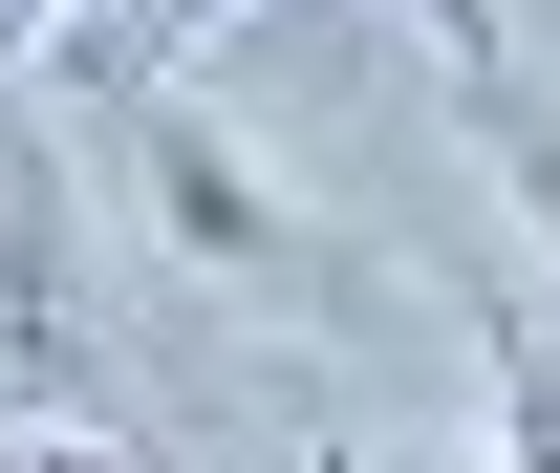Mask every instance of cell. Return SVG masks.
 I'll list each match as a JSON object with an SVG mask.
<instances>
[{
    "instance_id": "obj_2",
    "label": "cell",
    "mask_w": 560,
    "mask_h": 473,
    "mask_svg": "<svg viewBox=\"0 0 560 473\" xmlns=\"http://www.w3.org/2000/svg\"><path fill=\"white\" fill-rule=\"evenodd\" d=\"M195 22H237V0H86V22H66V86H86V108H130V86L195 66Z\"/></svg>"
},
{
    "instance_id": "obj_1",
    "label": "cell",
    "mask_w": 560,
    "mask_h": 473,
    "mask_svg": "<svg viewBox=\"0 0 560 473\" xmlns=\"http://www.w3.org/2000/svg\"><path fill=\"white\" fill-rule=\"evenodd\" d=\"M108 173H130V215H151V259H195V280H237V301H324V215H302V173L280 151H237V108H195V86H130L108 108Z\"/></svg>"
},
{
    "instance_id": "obj_5",
    "label": "cell",
    "mask_w": 560,
    "mask_h": 473,
    "mask_svg": "<svg viewBox=\"0 0 560 473\" xmlns=\"http://www.w3.org/2000/svg\"><path fill=\"white\" fill-rule=\"evenodd\" d=\"M22 473H151V452H130V430H86V409H44V452H22Z\"/></svg>"
},
{
    "instance_id": "obj_3",
    "label": "cell",
    "mask_w": 560,
    "mask_h": 473,
    "mask_svg": "<svg viewBox=\"0 0 560 473\" xmlns=\"http://www.w3.org/2000/svg\"><path fill=\"white\" fill-rule=\"evenodd\" d=\"M453 130L495 151V194H517V237L560 259V108H539V86H453Z\"/></svg>"
},
{
    "instance_id": "obj_6",
    "label": "cell",
    "mask_w": 560,
    "mask_h": 473,
    "mask_svg": "<svg viewBox=\"0 0 560 473\" xmlns=\"http://www.w3.org/2000/svg\"><path fill=\"white\" fill-rule=\"evenodd\" d=\"M0 22H22V44H44V22H66V0H0Z\"/></svg>"
},
{
    "instance_id": "obj_4",
    "label": "cell",
    "mask_w": 560,
    "mask_h": 473,
    "mask_svg": "<svg viewBox=\"0 0 560 473\" xmlns=\"http://www.w3.org/2000/svg\"><path fill=\"white\" fill-rule=\"evenodd\" d=\"M410 22H431V66H453V86H517V0H410Z\"/></svg>"
}]
</instances>
